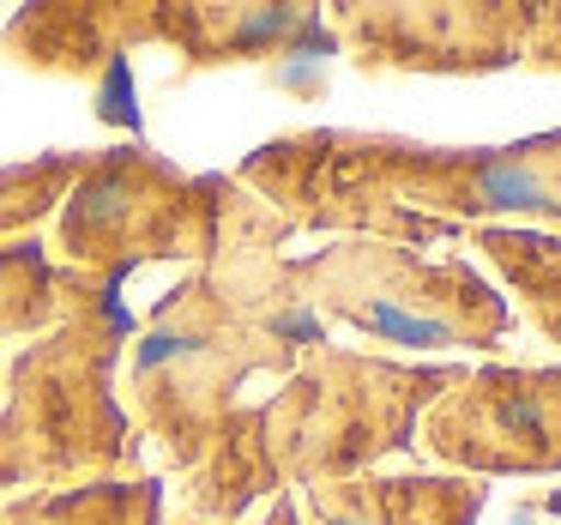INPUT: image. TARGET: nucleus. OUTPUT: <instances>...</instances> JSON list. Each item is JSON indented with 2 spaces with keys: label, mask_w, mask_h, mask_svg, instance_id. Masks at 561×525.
Segmentation results:
<instances>
[{
  "label": "nucleus",
  "mask_w": 561,
  "mask_h": 525,
  "mask_svg": "<svg viewBox=\"0 0 561 525\" xmlns=\"http://www.w3.org/2000/svg\"><path fill=\"white\" fill-rule=\"evenodd\" d=\"M7 525H158V489L98 483V489H79V495L25 501V507L7 513Z\"/></svg>",
  "instance_id": "nucleus-3"
},
{
  "label": "nucleus",
  "mask_w": 561,
  "mask_h": 525,
  "mask_svg": "<svg viewBox=\"0 0 561 525\" xmlns=\"http://www.w3.org/2000/svg\"><path fill=\"white\" fill-rule=\"evenodd\" d=\"M363 320H368V332H380V339H392V344H447V339H453L440 320L404 315V308H392V303H375Z\"/></svg>",
  "instance_id": "nucleus-4"
},
{
  "label": "nucleus",
  "mask_w": 561,
  "mask_h": 525,
  "mask_svg": "<svg viewBox=\"0 0 561 525\" xmlns=\"http://www.w3.org/2000/svg\"><path fill=\"white\" fill-rule=\"evenodd\" d=\"M199 187L175 182L170 170L134 158H103L85 170V187L73 194L61 224V242L67 254L79 260H134V254H194V236H199Z\"/></svg>",
  "instance_id": "nucleus-2"
},
{
  "label": "nucleus",
  "mask_w": 561,
  "mask_h": 525,
  "mask_svg": "<svg viewBox=\"0 0 561 525\" xmlns=\"http://www.w3.org/2000/svg\"><path fill=\"white\" fill-rule=\"evenodd\" d=\"M67 290H73V320L13 368V411L0 416V483L134 459L127 423L110 399V363L127 320L103 278H67Z\"/></svg>",
  "instance_id": "nucleus-1"
}]
</instances>
